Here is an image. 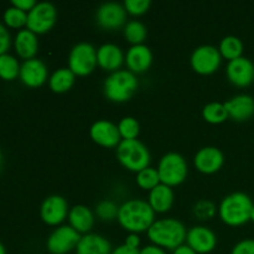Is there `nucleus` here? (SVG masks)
<instances>
[{"instance_id":"4c0bfd02","label":"nucleus","mask_w":254,"mask_h":254,"mask_svg":"<svg viewBox=\"0 0 254 254\" xmlns=\"http://www.w3.org/2000/svg\"><path fill=\"white\" fill-rule=\"evenodd\" d=\"M11 5L29 12L36 5V1L35 0H11Z\"/></svg>"},{"instance_id":"1a4fd4ad","label":"nucleus","mask_w":254,"mask_h":254,"mask_svg":"<svg viewBox=\"0 0 254 254\" xmlns=\"http://www.w3.org/2000/svg\"><path fill=\"white\" fill-rule=\"evenodd\" d=\"M222 64V56L218 47L213 45H201L196 47L190 57V64L193 71L202 76H208L217 71Z\"/></svg>"},{"instance_id":"7c9ffc66","label":"nucleus","mask_w":254,"mask_h":254,"mask_svg":"<svg viewBox=\"0 0 254 254\" xmlns=\"http://www.w3.org/2000/svg\"><path fill=\"white\" fill-rule=\"evenodd\" d=\"M119 206L112 200H102L97 203L94 215L103 222H112L118 218Z\"/></svg>"},{"instance_id":"bb28decb","label":"nucleus","mask_w":254,"mask_h":254,"mask_svg":"<svg viewBox=\"0 0 254 254\" xmlns=\"http://www.w3.org/2000/svg\"><path fill=\"white\" fill-rule=\"evenodd\" d=\"M124 37L127 41L134 46V45H141L145 41L148 36V29L145 25L139 20H130L123 27Z\"/></svg>"},{"instance_id":"ddd939ff","label":"nucleus","mask_w":254,"mask_h":254,"mask_svg":"<svg viewBox=\"0 0 254 254\" xmlns=\"http://www.w3.org/2000/svg\"><path fill=\"white\" fill-rule=\"evenodd\" d=\"M226 76L228 81L238 88H246L254 82V64L248 57H238V59L228 61L226 66Z\"/></svg>"},{"instance_id":"9b49d317","label":"nucleus","mask_w":254,"mask_h":254,"mask_svg":"<svg viewBox=\"0 0 254 254\" xmlns=\"http://www.w3.org/2000/svg\"><path fill=\"white\" fill-rule=\"evenodd\" d=\"M81 237L82 235L69 225H61L55 228L47 238V251L51 254H67L73 250L76 251Z\"/></svg>"},{"instance_id":"cd10ccee","label":"nucleus","mask_w":254,"mask_h":254,"mask_svg":"<svg viewBox=\"0 0 254 254\" xmlns=\"http://www.w3.org/2000/svg\"><path fill=\"white\" fill-rule=\"evenodd\" d=\"M202 118L210 124H221L228 119L225 103L210 102L202 108Z\"/></svg>"},{"instance_id":"f257e3e1","label":"nucleus","mask_w":254,"mask_h":254,"mask_svg":"<svg viewBox=\"0 0 254 254\" xmlns=\"http://www.w3.org/2000/svg\"><path fill=\"white\" fill-rule=\"evenodd\" d=\"M118 223L129 233L148 232L150 226L155 222V212L146 200L130 198L119 206Z\"/></svg>"},{"instance_id":"37998d69","label":"nucleus","mask_w":254,"mask_h":254,"mask_svg":"<svg viewBox=\"0 0 254 254\" xmlns=\"http://www.w3.org/2000/svg\"><path fill=\"white\" fill-rule=\"evenodd\" d=\"M0 254H6V251H5V247L1 242H0Z\"/></svg>"},{"instance_id":"4be33fe9","label":"nucleus","mask_w":254,"mask_h":254,"mask_svg":"<svg viewBox=\"0 0 254 254\" xmlns=\"http://www.w3.org/2000/svg\"><path fill=\"white\" fill-rule=\"evenodd\" d=\"M112 251L108 238L92 232L82 236L76 247V254H112Z\"/></svg>"},{"instance_id":"393cba45","label":"nucleus","mask_w":254,"mask_h":254,"mask_svg":"<svg viewBox=\"0 0 254 254\" xmlns=\"http://www.w3.org/2000/svg\"><path fill=\"white\" fill-rule=\"evenodd\" d=\"M76 76L68 67H61L49 77V87L55 93H66L73 87Z\"/></svg>"},{"instance_id":"6e6552de","label":"nucleus","mask_w":254,"mask_h":254,"mask_svg":"<svg viewBox=\"0 0 254 254\" xmlns=\"http://www.w3.org/2000/svg\"><path fill=\"white\" fill-rule=\"evenodd\" d=\"M57 21V9L52 2L40 1L27 12L26 29L36 35L46 34Z\"/></svg>"},{"instance_id":"473e14b6","label":"nucleus","mask_w":254,"mask_h":254,"mask_svg":"<svg viewBox=\"0 0 254 254\" xmlns=\"http://www.w3.org/2000/svg\"><path fill=\"white\" fill-rule=\"evenodd\" d=\"M2 19H4V22L9 27L21 29L22 26H26L27 12L11 5L7 9H5L4 14H2Z\"/></svg>"},{"instance_id":"dca6fc26","label":"nucleus","mask_w":254,"mask_h":254,"mask_svg":"<svg viewBox=\"0 0 254 254\" xmlns=\"http://www.w3.org/2000/svg\"><path fill=\"white\" fill-rule=\"evenodd\" d=\"M225 155L217 146H203L193 156V165L197 171L211 175L222 169Z\"/></svg>"},{"instance_id":"c756f323","label":"nucleus","mask_w":254,"mask_h":254,"mask_svg":"<svg viewBox=\"0 0 254 254\" xmlns=\"http://www.w3.org/2000/svg\"><path fill=\"white\" fill-rule=\"evenodd\" d=\"M136 185L141 189V190L145 191H151L154 188L159 185L160 183V178H159V173L156 170V168H148L143 169L141 171L136 173L135 176Z\"/></svg>"},{"instance_id":"aec40b11","label":"nucleus","mask_w":254,"mask_h":254,"mask_svg":"<svg viewBox=\"0 0 254 254\" xmlns=\"http://www.w3.org/2000/svg\"><path fill=\"white\" fill-rule=\"evenodd\" d=\"M228 118L235 122H247L254 116V98L250 94H237L225 102Z\"/></svg>"},{"instance_id":"0eeeda50","label":"nucleus","mask_w":254,"mask_h":254,"mask_svg":"<svg viewBox=\"0 0 254 254\" xmlns=\"http://www.w3.org/2000/svg\"><path fill=\"white\" fill-rule=\"evenodd\" d=\"M67 64H68V68L73 72L74 76H88L98 66V64H97V49L89 42H78L69 51Z\"/></svg>"},{"instance_id":"a878e982","label":"nucleus","mask_w":254,"mask_h":254,"mask_svg":"<svg viewBox=\"0 0 254 254\" xmlns=\"http://www.w3.org/2000/svg\"><path fill=\"white\" fill-rule=\"evenodd\" d=\"M218 50H220L222 59L232 61V60L238 59V57H242L245 46H243V42L240 37L228 35V36H225L221 40L220 45H218Z\"/></svg>"},{"instance_id":"423d86ee","label":"nucleus","mask_w":254,"mask_h":254,"mask_svg":"<svg viewBox=\"0 0 254 254\" xmlns=\"http://www.w3.org/2000/svg\"><path fill=\"white\" fill-rule=\"evenodd\" d=\"M160 183L170 188L181 185L188 179L189 165L181 154L170 151L161 156L156 168Z\"/></svg>"},{"instance_id":"ea45409f","label":"nucleus","mask_w":254,"mask_h":254,"mask_svg":"<svg viewBox=\"0 0 254 254\" xmlns=\"http://www.w3.org/2000/svg\"><path fill=\"white\" fill-rule=\"evenodd\" d=\"M124 245L128 246L130 248H135V250H139V246H140V237L136 233H129L126 237V242Z\"/></svg>"},{"instance_id":"6ab92c4d","label":"nucleus","mask_w":254,"mask_h":254,"mask_svg":"<svg viewBox=\"0 0 254 254\" xmlns=\"http://www.w3.org/2000/svg\"><path fill=\"white\" fill-rule=\"evenodd\" d=\"M124 61H126V54L118 45L107 42L97 49V64L102 69L109 73L121 69Z\"/></svg>"},{"instance_id":"58836bf2","label":"nucleus","mask_w":254,"mask_h":254,"mask_svg":"<svg viewBox=\"0 0 254 254\" xmlns=\"http://www.w3.org/2000/svg\"><path fill=\"white\" fill-rule=\"evenodd\" d=\"M139 254H168L164 248L158 247L155 245H148L139 250Z\"/></svg>"},{"instance_id":"a211bd4d","label":"nucleus","mask_w":254,"mask_h":254,"mask_svg":"<svg viewBox=\"0 0 254 254\" xmlns=\"http://www.w3.org/2000/svg\"><path fill=\"white\" fill-rule=\"evenodd\" d=\"M153 52L150 47L146 45H134L128 49L126 52V61L127 69L133 72L134 74H141L149 71V68L153 64Z\"/></svg>"},{"instance_id":"a19ab883","label":"nucleus","mask_w":254,"mask_h":254,"mask_svg":"<svg viewBox=\"0 0 254 254\" xmlns=\"http://www.w3.org/2000/svg\"><path fill=\"white\" fill-rule=\"evenodd\" d=\"M112 254H139V250L130 248L126 245H121L112 251Z\"/></svg>"},{"instance_id":"7ed1b4c3","label":"nucleus","mask_w":254,"mask_h":254,"mask_svg":"<svg viewBox=\"0 0 254 254\" xmlns=\"http://www.w3.org/2000/svg\"><path fill=\"white\" fill-rule=\"evenodd\" d=\"M253 206L252 198L247 193L236 191L222 198L217 213L225 225L230 227H240L251 221Z\"/></svg>"},{"instance_id":"a18cd8bd","label":"nucleus","mask_w":254,"mask_h":254,"mask_svg":"<svg viewBox=\"0 0 254 254\" xmlns=\"http://www.w3.org/2000/svg\"><path fill=\"white\" fill-rule=\"evenodd\" d=\"M1 163H2V154H1V150H0V166H1Z\"/></svg>"},{"instance_id":"72a5a7b5","label":"nucleus","mask_w":254,"mask_h":254,"mask_svg":"<svg viewBox=\"0 0 254 254\" xmlns=\"http://www.w3.org/2000/svg\"><path fill=\"white\" fill-rule=\"evenodd\" d=\"M218 212V208L216 207L215 203L206 198H201L193 205L192 213L197 220L200 221H208L216 216Z\"/></svg>"},{"instance_id":"412c9836","label":"nucleus","mask_w":254,"mask_h":254,"mask_svg":"<svg viewBox=\"0 0 254 254\" xmlns=\"http://www.w3.org/2000/svg\"><path fill=\"white\" fill-rule=\"evenodd\" d=\"M68 225L73 228L79 235H87L91 233L94 226L96 215L93 211L86 205H76L69 208L68 212Z\"/></svg>"},{"instance_id":"c85d7f7f","label":"nucleus","mask_w":254,"mask_h":254,"mask_svg":"<svg viewBox=\"0 0 254 254\" xmlns=\"http://www.w3.org/2000/svg\"><path fill=\"white\" fill-rule=\"evenodd\" d=\"M20 66L17 59L10 54L0 55V77L5 81H12L20 74Z\"/></svg>"},{"instance_id":"c03bdc74","label":"nucleus","mask_w":254,"mask_h":254,"mask_svg":"<svg viewBox=\"0 0 254 254\" xmlns=\"http://www.w3.org/2000/svg\"><path fill=\"white\" fill-rule=\"evenodd\" d=\"M251 221H252V222L254 223V206L252 208V212H251Z\"/></svg>"},{"instance_id":"2eb2a0df","label":"nucleus","mask_w":254,"mask_h":254,"mask_svg":"<svg viewBox=\"0 0 254 254\" xmlns=\"http://www.w3.org/2000/svg\"><path fill=\"white\" fill-rule=\"evenodd\" d=\"M89 136L94 143L103 148H117L122 141L118 126L107 119L94 122L89 128Z\"/></svg>"},{"instance_id":"79ce46f5","label":"nucleus","mask_w":254,"mask_h":254,"mask_svg":"<svg viewBox=\"0 0 254 254\" xmlns=\"http://www.w3.org/2000/svg\"><path fill=\"white\" fill-rule=\"evenodd\" d=\"M173 254H197V253H196L192 248L189 247L186 243H184V245H181L180 247H178L176 250H174Z\"/></svg>"},{"instance_id":"b1692460","label":"nucleus","mask_w":254,"mask_h":254,"mask_svg":"<svg viewBox=\"0 0 254 254\" xmlns=\"http://www.w3.org/2000/svg\"><path fill=\"white\" fill-rule=\"evenodd\" d=\"M14 47L16 54L25 61L34 59L35 55L39 50V39L35 32L30 31L29 29H21L17 31L14 39Z\"/></svg>"},{"instance_id":"f704fd0d","label":"nucleus","mask_w":254,"mask_h":254,"mask_svg":"<svg viewBox=\"0 0 254 254\" xmlns=\"http://www.w3.org/2000/svg\"><path fill=\"white\" fill-rule=\"evenodd\" d=\"M123 5L128 14L133 15V16H140V15L148 12V10L150 9L151 1L150 0H126Z\"/></svg>"},{"instance_id":"c9c22d12","label":"nucleus","mask_w":254,"mask_h":254,"mask_svg":"<svg viewBox=\"0 0 254 254\" xmlns=\"http://www.w3.org/2000/svg\"><path fill=\"white\" fill-rule=\"evenodd\" d=\"M231 254H254V240L246 238L233 246Z\"/></svg>"},{"instance_id":"4468645a","label":"nucleus","mask_w":254,"mask_h":254,"mask_svg":"<svg viewBox=\"0 0 254 254\" xmlns=\"http://www.w3.org/2000/svg\"><path fill=\"white\" fill-rule=\"evenodd\" d=\"M185 243L197 254H207L217 246V236L207 226L197 225L188 231Z\"/></svg>"},{"instance_id":"e433bc0d","label":"nucleus","mask_w":254,"mask_h":254,"mask_svg":"<svg viewBox=\"0 0 254 254\" xmlns=\"http://www.w3.org/2000/svg\"><path fill=\"white\" fill-rule=\"evenodd\" d=\"M10 45H11V36H10L9 30L4 24L0 22V55L6 54Z\"/></svg>"},{"instance_id":"f8f14e48","label":"nucleus","mask_w":254,"mask_h":254,"mask_svg":"<svg viewBox=\"0 0 254 254\" xmlns=\"http://www.w3.org/2000/svg\"><path fill=\"white\" fill-rule=\"evenodd\" d=\"M68 202L60 195L47 196L40 206V217L49 226H61L68 217Z\"/></svg>"},{"instance_id":"2f4dec72","label":"nucleus","mask_w":254,"mask_h":254,"mask_svg":"<svg viewBox=\"0 0 254 254\" xmlns=\"http://www.w3.org/2000/svg\"><path fill=\"white\" fill-rule=\"evenodd\" d=\"M118 126L119 134L122 140H130V139H138L140 133V124L134 117H124L119 121Z\"/></svg>"},{"instance_id":"9d476101","label":"nucleus","mask_w":254,"mask_h":254,"mask_svg":"<svg viewBox=\"0 0 254 254\" xmlns=\"http://www.w3.org/2000/svg\"><path fill=\"white\" fill-rule=\"evenodd\" d=\"M126 7L123 4L116 1L103 2L96 10V22L101 29L107 31H114L126 26L127 21Z\"/></svg>"},{"instance_id":"39448f33","label":"nucleus","mask_w":254,"mask_h":254,"mask_svg":"<svg viewBox=\"0 0 254 254\" xmlns=\"http://www.w3.org/2000/svg\"><path fill=\"white\" fill-rule=\"evenodd\" d=\"M117 159L127 170L139 173L148 168L151 161L148 146L139 139L122 140L117 146Z\"/></svg>"},{"instance_id":"f3484780","label":"nucleus","mask_w":254,"mask_h":254,"mask_svg":"<svg viewBox=\"0 0 254 254\" xmlns=\"http://www.w3.org/2000/svg\"><path fill=\"white\" fill-rule=\"evenodd\" d=\"M19 77L25 86L36 88L49 81V69L42 60L34 57L22 62Z\"/></svg>"},{"instance_id":"f03ea898","label":"nucleus","mask_w":254,"mask_h":254,"mask_svg":"<svg viewBox=\"0 0 254 254\" xmlns=\"http://www.w3.org/2000/svg\"><path fill=\"white\" fill-rule=\"evenodd\" d=\"M146 235L151 245L164 248L165 251H174L186 242L188 230L178 218L165 217L155 220Z\"/></svg>"},{"instance_id":"5701e85b","label":"nucleus","mask_w":254,"mask_h":254,"mask_svg":"<svg viewBox=\"0 0 254 254\" xmlns=\"http://www.w3.org/2000/svg\"><path fill=\"white\" fill-rule=\"evenodd\" d=\"M174 198H175V193H174L173 188L159 184L156 188L149 191L146 201L155 213H166L173 207Z\"/></svg>"},{"instance_id":"20e7f679","label":"nucleus","mask_w":254,"mask_h":254,"mask_svg":"<svg viewBox=\"0 0 254 254\" xmlns=\"http://www.w3.org/2000/svg\"><path fill=\"white\" fill-rule=\"evenodd\" d=\"M139 81L136 74L129 69H118L106 77L103 82V93L108 101L114 103L128 102L138 91Z\"/></svg>"}]
</instances>
